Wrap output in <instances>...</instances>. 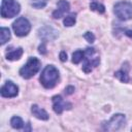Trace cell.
Wrapping results in <instances>:
<instances>
[{
  "label": "cell",
  "instance_id": "obj_17",
  "mask_svg": "<svg viewBox=\"0 0 132 132\" xmlns=\"http://www.w3.org/2000/svg\"><path fill=\"white\" fill-rule=\"evenodd\" d=\"M10 39V31L8 28L2 27L1 28V44L3 45Z\"/></svg>",
  "mask_w": 132,
  "mask_h": 132
},
{
  "label": "cell",
  "instance_id": "obj_10",
  "mask_svg": "<svg viewBox=\"0 0 132 132\" xmlns=\"http://www.w3.org/2000/svg\"><path fill=\"white\" fill-rule=\"evenodd\" d=\"M52 101H53V109L56 113L58 114H61L63 112V110L65 109H70L72 107L71 103H68V102H65L63 100V98L60 96V95H56L52 98Z\"/></svg>",
  "mask_w": 132,
  "mask_h": 132
},
{
  "label": "cell",
  "instance_id": "obj_5",
  "mask_svg": "<svg viewBox=\"0 0 132 132\" xmlns=\"http://www.w3.org/2000/svg\"><path fill=\"white\" fill-rule=\"evenodd\" d=\"M21 10L20 4L15 0H2L1 1V16L13 18Z\"/></svg>",
  "mask_w": 132,
  "mask_h": 132
},
{
  "label": "cell",
  "instance_id": "obj_13",
  "mask_svg": "<svg viewBox=\"0 0 132 132\" xmlns=\"http://www.w3.org/2000/svg\"><path fill=\"white\" fill-rule=\"evenodd\" d=\"M24 51L22 47H18L15 50H12V51H9L7 54H6V59L9 60V61H15V60H19L22 55H23Z\"/></svg>",
  "mask_w": 132,
  "mask_h": 132
},
{
  "label": "cell",
  "instance_id": "obj_15",
  "mask_svg": "<svg viewBox=\"0 0 132 132\" xmlns=\"http://www.w3.org/2000/svg\"><path fill=\"white\" fill-rule=\"evenodd\" d=\"M84 58H85V51L76 50V51L72 54V63L78 64L81 60H84Z\"/></svg>",
  "mask_w": 132,
  "mask_h": 132
},
{
  "label": "cell",
  "instance_id": "obj_3",
  "mask_svg": "<svg viewBox=\"0 0 132 132\" xmlns=\"http://www.w3.org/2000/svg\"><path fill=\"white\" fill-rule=\"evenodd\" d=\"M113 12L121 21H128L132 19V3L129 1H121L114 4Z\"/></svg>",
  "mask_w": 132,
  "mask_h": 132
},
{
  "label": "cell",
  "instance_id": "obj_25",
  "mask_svg": "<svg viewBox=\"0 0 132 132\" xmlns=\"http://www.w3.org/2000/svg\"><path fill=\"white\" fill-rule=\"evenodd\" d=\"M125 34H126L129 38H132V30H126V31H125Z\"/></svg>",
  "mask_w": 132,
  "mask_h": 132
},
{
  "label": "cell",
  "instance_id": "obj_23",
  "mask_svg": "<svg viewBox=\"0 0 132 132\" xmlns=\"http://www.w3.org/2000/svg\"><path fill=\"white\" fill-rule=\"evenodd\" d=\"M59 57H60V60H61L62 62L67 61V54H66V52H65V51H62V52L60 53Z\"/></svg>",
  "mask_w": 132,
  "mask_h": 132
},
{
  "label": "cell",
  "instance_id": "obj_24",
  "mask_svg": "<svg viewBox=\"0 0 132 132\" xmlns=\"http://www.w3.org/2000/svg\"><path fill=\"white\" fill-rule=\"evenodd\" d=\"M65 92H66V94H68V95L72 94V93L74 92V87H72V86H68V87L65 89Z\"/></svg>",
  "mask_w": 132,
  "mask_h": 132
},
{
  "label": "cell",
  "instance_id": "obj_6",
  "mask_svg": "<svg viewBox=\"0 0 132 132\" xmlns=\"http://www.w3.org/2000/svg\"><path fill=\"white\" fill-rule=\"evenodd\" d=\"M126 124V117L123 113L113 114L107 122L103 124V129L106 131H118Z\"/></svg>",
  "mask_w": 132,
  "mask_h": 132
},
{
  "label": "cell",
  "instance_id": "obj_19",
  "mask_svg": "<svg viewBox=\"0 0 132 132\" xmlns=\"http://www.w3.org/2000/svg\"><path fill=\"white\" fill-rule=\"evenodd\" d=\"M90 8H91L92 10H95V11L99 12V13H104V11H105L104 5H103V4H100V3H98V2H92V3L90 4Z\"/></svg>",
  "mask_w": 132,
  "mask_h": 132
},
{
  "label": "cell",
  "instance_id": "obj_12",
  "mask_svg": "<svg viewBox=\"0 0 132 132\" xmlns=\"http://www.w3.org/2000/svg\"><path fill=\"white\" fill-rule=\"evenodd\" d=\"M31 112L33 113V116L39 120H42V121H46L48 120V113L41 107H39L38 105L36 104H33L31 106Z\"/></svg>",
  "mask_w": 132,
  "mask_h": 132
},
{
  "label": "cell",
  "instance_id": "obj_14",
  "mask_svg": "<svg viewBox=\"0 0 132 132\" xmlns=\"http://www.w3.org/2000/svg\"><path fill=\"white\" fill-rule=\"evenodd\" d=\"M10 125L13 129H22L24 127V122L20 117L14 116L10 119Z\"/></svg>",
  "mask_w": 132,
  "mask_h": 132
},
{
  "label": "cell",
  "instance_id": "obj_9",
  "mask_svg": "<svg viewBox=\"0 0 132 132\" xmlns=\"http://www.w3.org/2000/svg\"><path fill=\"white\" fill-rule=\"evenodd\" d=\"M0 93H1V96L4 97V98H13L18 95L19 93V88L15 84H13L12 81L10 80H7L2 87H1V90H0Z\"/></svg>",
  "mask_w": 132,
  "mask_h": 132
},
{
  "label": "cell",
  "instance_id": "obj_16",
  "mask_svg": "<svg viewBox=\"0 0 132 132\" xmlns=\"http://www.w3.org/2000/svg\"><path fill=\"white\" fill-rule=\"evenodd\" d=\"M76 22V14L75 13H70L63 20V24L65 27H71L75 24Z\"/></svg>",
  "mask_w": 132,
  "mask_h": 132
},
{
  "label": "cell",
  "instance_id": "obj_2",
  "mask_svg": "<svg viewBox=\"0 0 132 132\" xmlns=\"http://www.w3.org/2000/svg\"><path fill=\"white\" fill-rule=\"evenodd\" d=\"M39 69H40V61L35 57H31L29 58L27 63L20 69L19 73L23 78L29 79L32 76H34L39 71Z\"/></svg>",
  "mask_w": 132,
  "mask_h": 132
},
{
  "label": "cell",
  "instance_id": "obj_1",
  "mask_svg": "<svg viewBox=\"0 0 132 132\" xmlns=\"http://www.w3.org/2000/svg\"><path fill=\"white\" fill-rule=\"evenodd\" d=\"M59 79V71L53 65H47L43 68L39 80L45 89H53Z\"/></svg>",
  "mask_w": 132,
  "mask_h": 132
},
{
  "label": "cell",
  "instance_id": "obj_20",
  "mask_svg": "<svg viewBox=\"0 0 132 132\" xmlns=\"http://www.w3.org/2000/svg\"><path fill=\"white\" fill-rule=\"evenodd\" d=\"M47 2H48V0H31V5L34 7V8H37V9H39V8H43V7H45V5L47 4Z\"/></svg>",
  "mask_w": 132,
  "mask_h": 132
},
{
  "label": "cell",
  "instance_id": "obj_18",
  "mask_svg": "<svg viewBox=\"0 0 132 132\" xmlns=\"http://www.w3.org/2000/svg\"><path fill=\"white\" fill-rule=\"evenodd\" d=\"M114 76H116L120 81H122V82H128V81H129V76H128V74L126 73V71H124V70H119V71H117V72L114 73Z\"/></svg>",
  "mask_w": 132,
  "mask_h": 132
},
{
  "label": "cell",
  "instance_id": "obj_11",
  "mask_svg": "<svg viewBox=\"0 0 132 132\" xmlns=\"http://www.w3.org/2000/svg\"><path fill=\"white\" fill-rule=\"evenodd\" d=\"M69 8H70V5H69V2L66 1V0H59L58 2V7L56 10L53 11V18L54 19H60L61 16H63L66 12L69 11Z\"/></svg>",
  "mask_w": 132,
  "mask_h": 132
},
{
  "label": "cell",
  "instance_id": "obj_22",
  "mask_svg": "<svg viewBox=\"0 0 132 132\" xmlns=\"http://www.w3.org/2000/svg\"><path fill=\"white\" fill-rule=\"evenodd\" d=\"M38 52H39L41 55H45V54H46V50H45V44H44V43H42V44H40V45L38 46Z\"/></svg>",
  "mask_w": 132,
  "mask_h": 132
},
{
  "label": "cell",
  "instance_id": "obj_21",
  "mask_svg": "<svg viewBox=\"0 0 132 132\" xmlns=\"http://www.w3.org/2000/svg\"><path fill=\"white\" fill-rule=\"evenodd\" d=\"M84 38H85L88 42H90V43H93V42L95 41V35H94L92 32H89V31L84 34Z\"/></svg>",
  "mask_w": 132,
  "mask_h": 132
},
{
  "label": "cell",
  "instance_id": "obj_7",
  "mask_svg": "<svg viewBox=\"0 0 132 132\" xmlns=\"http://www.w3.org/2000/svg\"><path fill=\"white\" fill-rule=\"evenodd\" d=\"M12 29L16 36L23 37L28 35V33L30 32L31 24L25 16H20L12 23Z\"/></svg>",
  "mask_w": 132,
  "mask_h": 132
},
{
  "label": "cell",
  "instance_id": "obj_8",
  "mask_svg": "<svg viewBox=\"0 0 132 132\" xmlns=\"http://www.w3.org/2000/svg\"><path fill=\"white\" fill-rule=\"evenodd\" d=\"M37 35L43 41H53V40L58 38L59 33L52 26H43V27H40L38 29Z\"/></svg>",
  "mask_w": 132,
  "mask_h": 132
},
{
  "label": "cell",
  "instance_id": "obj_4",
  "mask_svg": "<svg viewBox=\"0 0 132 132\" xmlns=\"http://www.w3.org/2000/svg\"><path fill=\"white\" fill-rule=\"evenodd\" d=\"M95 54V48L93 47H87L85 51V58H84V65L82 70L85 73H90L94 67H97L100 63V58L95 57L93 58V55Z\"/></svg>",
  "mask_w": 132,
  "mask_h": 132
}]
</instances>
